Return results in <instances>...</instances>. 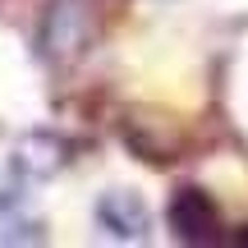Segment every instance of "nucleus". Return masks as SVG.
Here are the masks:
<instances>
[{"instance_id":"obj_1","label":"nucleus","mask_w":248,"mask_h":248,"mask_svg":"<svg viewBox=\"0 0 248 248\" xmlns=\"http://www.w3.org/2000/svg\"><path fill=\"white\" fill-rule=\"evenodd\" d=\"M97 216H101V225H106L110 234H120V239H142V234H147V212H142L133 198H124V193L101 198Z\"/></svg>"}]
</instances>
